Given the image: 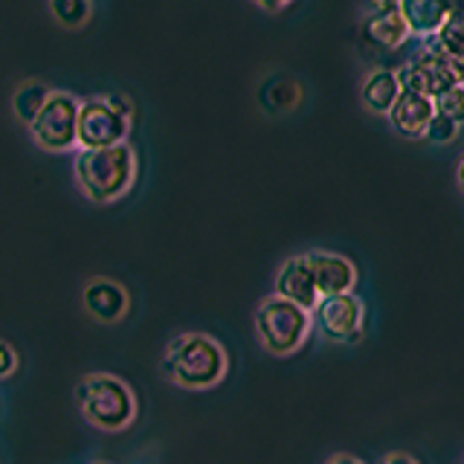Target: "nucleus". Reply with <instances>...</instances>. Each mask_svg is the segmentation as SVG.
<instances>
[{
  "instance_id": "obj_17",
  "label": "nucleus",
  "mask_w": 464,
  "mask_h": 464,
  "mask_svg": "<svg viewBox=\"0 0 464 464\" xmlns=\"http://www.w3.org/2000/svg\"><path fill=\"white\" fill-rule=\"evenodd\" d=\"M432 44H435V50L444 53L447 58H453V62H461L464 44H461V12L459 9L441 24V29L435 33Z\"/></svg>"
},
{
  "instance_id": "obj_12",
  "label": "nucleus",
  "mask_w": 464,
  "mask_h": 464,
  "mask_svg": "<svg viewBox=\"0 0 464 464\" xmlns=\"http://www.w3.org/2000/svg\"><path fill=\"white\" fill-rule=\"evenodd\" d=\"M459 9V0H398V14L410 35H435L441 24Z\"/></svg>"
},
{
  "instance_id": "obj_10",
  "label": "nucleus",
  "mask_w": 464,
  "mask_h": 464,
  "mask_svg": "<svg viewBox=\"0 0 464 464\" xmlns=\"http://www.w3.org/2000/svg\"><path fill=\"white\" fill-rule=\"evenodd\" d=\"M82 304L93 319H99V323L113 325V323H120V319H125L130 299H128V290L116 279H108V276H93V279L84 282Z\"/></svg>"
},
{
  "instance_id": "obj_5",
  "label": "nucleus",
  "mask_w": 464,
  "mask_h": 464,
  "mask_svg": "<svg viewBox=\"0 0 464 464\" xmlns=\"http://www.w3.org/2000/svg\"><path fill=\"white\" fill-rule=\"evenodd\" d=\"M461 62H453L444 53L435 50V44L430 41L427 50L415 55L410 64L398 67L395 79L403 93H418L424 99H439L441 93L453 91L456 84H461Z\"/></svg>"
},
{
  "instance_id": "obj_23",
  "label": "nucleus",
  "mask_w": 464,
  "mask_h": 464,
  "mask_svg": "<svg viewBox=\"0 0 464 464\" xmlns=\"http://www.w3.org/2000/svg\"><path fill=\"white\" fill-rule=\"evenodd\" d=\"M105 105L111 111H116L120 116H125V120H130V116H134V102H130L128 96H122V93H108L105 96Z\"/></svg>"
},
{
  "instance_id": "obj_4",
  "label": "nucleus",
  "mask_w": 464,
  "mask_h": 464,
  "mask_svg": "<svg viewBox=\"0 0 464 464\" xmlns=\"http://www.w3.org/2000/svg\"><path fill=\"white\" fill-rule=\"evenodd\" d=\"M311 311L287 302L282 296H265L256 308V337L267 354L290 357L311 337Z\"/></svg>"
},
{
  "instance_id": "obj_7",
  "label": "nucleus",
  "mask_w": 464,
  "mask_h": 464,
  "mask_svg": "<svg viewBox=\"0 0 464 464\" xmlns=\"http://www.w3.org/2000/svg\"><path fill=\"white\" fill-rule=\"evenodd\" d=\"M311 323H316L319 337L337 345H354L362 340L366 308L354 294L323 296L311 311Z\"/></svg>"
},
{
  "instance_id": "obj_26",
  "label": "nucleus",
  "mask_w": 464,
  "mask_h": 464,
  "mask_svg": "<svg viewBox=\"0 0 464 464\" xmlns=\"http://www.w3.org/2000/svg\"><path fill=\"white\" fill-rule=\"evenodd\" d=\"M256 4L261 6V9H267V12H276V9H282V6H287L290 0H256Z\"/></svg>"
},
{
  "instance_id": "obj_24",
  "label": "nucleus",
  "mask_w": 464,
  "mask_h": 464,
  "mask_svg": "<svg viewBox=\"0 0 464 464\" xmlns=\"http://www.w3.org/2000/svg\"><path fill=\"white\" fill-rule=\"evenodd\" d=\"M377 464H418L412 456H406V453H389V456H383Z\"/></svg>"
},
{
  "instance_id": "obj_18",
  "label": "nucleus",
  "mask_w": 464,
  "mask_h": 464,
  "mask_svg": "<svg viewBox=\"0 0 464 464\" xmlns=\"http://www.w3.org/2000/svg\"><path fill=\"white\" fill-rule=\"evenodd\" d=\"M91 0H50L53 18L64 26H82L91 18Z\"/></svg>"
},
{
  "instance_id": "obj_11",
  "label": "nucleus",
  "mask_w": 464,
  "mask_h": 464,
  "mask_svg": "<svg viewBox=\"0 0 464 464\" xmlns=\"http://www.w3.org/2000/svg\"><path fill=\"white\" fill-rule=\"evenodd\" d=\"M276 296L294 302L304 311H314V304L319 302V294L314 287L311 265H308V258H304V253L282 261L279 273H276Z\"/></svg>"
},
{
  "instance_id": "obj_9",
  "label": "nucleus",
  "mask_w": 464,
  "mask_h": 464,
  "mask_svg": "<svg viewBox=\"0 0 464 464\" xmlns=\"http://www.w3.org/2000/svg\"><path fill=\"white\" fill-rule=\"evenodd\" d=\"M304 258H308V265H311L314 287H316L319 299L354 294V285H357L354 261H348L340 253H328V250H308Z\"/></svg>"
},
{
  "instance_id": "obj_19",
  "label": "nucleus",
  "mask_w": 464,
  "mask_h": 464,
  "mask_svg": "<svg viewBox=\"0 0 464 464\" xmlns=\"http://www.w3.org/2000/svg\"><path fill=\"white\" fill-rule=\"evenodd\" d=\"M456 134H459V122L447 120V116H441V113H432L427 128H424V134H420V137H424L427 142L444 145V142H453Z\"/></svg>"
},
{
  "instance_id": "obj_20",
  "label": "nucleus",
  "mask_w": 464,
  "mask_h": 464,
  "mask_svg": "<svg viewBox=\"0 0 464 464\" xmlns=\"http://www.w3.org/2000/svg\"><path fill=\"white\" fill-rule=\"evenodd\" d=\"M432 108H435V113L447 116V120L461 122V116H464V87L456 84L453 91H447L439 99H432Z\"/></svg>"
},
{
  "instance_id": "obj_14",
  "label": "nucleus",
  "mask_w": 464,
  "mask_h": 464,
  "mask_svg": "<svg viewBox=\"0 0 464 464\" xmlns=\"http://www.w3.org/2000/svg\"><path fill=\"white\" fill-rule=\"evenodd\" d=\"M401 96V87L395 79V70H372L366 82L360 87V99L372 113L386 116L395 105V99Z\"/></svg>"
},
{
  "instance_id": "obj_8",
  "label": "nucleus",
  "mask_w": 464,
  "mask_h": 464,
  "mask_svg": "<svg viewBox=\"0 0 464 464\" xmlns=\"http://www.w3.org/2000/svg\"><path fill=\"white\" fill-rule=\"evenodd\" d=\"M130 120L120 116L105 105V99L79 102V122H76V145L79 149H108L120 145L128 137Z\"/></svg>"
},
{
  "instance_id": "obj_13",
  "label": "nucleus",
  "mask_w": 464,
  "mask_h": 464,
  "mask_svg": "<svg viewBox=\"0 0 464 464\" xmlns=\"http://www.w3.org/2000/svg\"><path fill=\"white\" fill-rule=\"evenodd\" d=\"M432 113H435V108H432L430 99L401 91V96L395 99V105H392V111L386 116H389L392 128H395L401 137L418 140L420 134H424V128H427Z\"/></svg>"
},
{
  "instance_id": "obj_1",
  "label": "nucleus",
  "mask_w": 464,
  "mask_h": 464,
  "mask_svg": "<svg viewBox=\"0 0 464 464\" xmlns=\"http://www.w3.org/2000/svg\"><path fill=\"white\" fill-rule=\"evenodd\" d=\"M229 360L224 345L209 334L200 331H186L178 334L163 354V372L166 377L180 389H212L227 377Z\"/></svg>"
},
{
  "instance_id": "obj_2",
  "label": "nucleus",
  "mask_w": 464,
  "mask_h": 464,
  "mask_svg": "<svg viewBox=\"0 0 464 464\" xmlns=\"http://www.w3.org/2000/svg\"><path fill=\"white\" fill-rule=\"evenodd\" d=\"M82 195L93 203L120 200L137 178V157L128 142L108 145V149H79L72 163Z\"/></svg>"
},
{
  "instance_id": "obj_22",
  "label": "nucleus",
  "mask_w": 464,
  "mask_h": 464,
  "mask_svg": "<svg viewBox=\"0 0 464 464\" xmlns=\"http://www.w3.org/2000/svg\"><path fill=\"white\" fill-rule=\"evenodd\" d=\"M362 12H366V21L381 18V14L398 12V0H362Z\"/></svg>"
},
{
  "instance_id": "obj_21",
  "label": "nucleus",
  "mask_w": 464,
  "mask_h": 464,
  "mask_svg": "<svg viewBox=\"0 0 464 464\" xmlns=\"http://www.w3.org/2000/svg\"><path fill=\"white\" fill-rule=\"evenodd\" d=\"M14 369H18V354H14V348L6 340H0V381L12 377Z\"/></svg>"
},
{
  "instance_id": "obj_3",
  "label": "nucleus",
  "mask_w": 464,
  "mask_h": 464,
  "mask_svg": "<svg viewBox=\"0 0 464 464\" xmlns=\"http://www.w3.org/2000/svg\"><path fill=\"white\" fill-rule=\"evenodd\" d=\"M76 403L87 424L105 432H122L137 418V398L122 377L108 372L84 374L76 383Z\"/></svg>"
},
{
  "instance_id": "obj_6",
  "label": "nucleus",
  "mask_w": 464,
  "mask_h": 464,
  "mask_svg": "<svg viewBox=\"0 0 464 464\" xmlns=\"http://www.w3.org/2000/svg\"><path fill=\"white\" fill-rule=\"evenodd\" d=\"M76 122H79V99L67 91H50L44 108L29 122V134L44 151H70L76 149Z\"/></svg>"
},
{
  "instance_id": "obj_15",
  "label": "nucleus",
  "mask_w": 464,
  "mask_h": 464,
  "mask_svg": "<svg viewBox=\"0 0 464 464\" xmlns=\"http://www.w3.org/2000/svg\"><path fill=\"white\" fill-rule=\"evenodd\" d=\"M366 35L377 44V47L395 50L406 38H410V29H406V24L398 12H389V14H381V18L366 21Z\"/></svg>"
},
{
  "instance_id": "obj_25",
  "label": "nucleus",
  "mask_w": 464,
  "mask_h": 464,
  "mask_svg": "<svg viewBox=\"0 0 464 464\" xmlns=\"http://www.w3.org/2000/svg\"><path fill=\"white\" fill-rule=\"evenodd\" d=\"M325 464H362L357 456H348V453H337V456H331Z\"/></svg>"
},
{
  "instance_id": "obj_16",
  "label": "nucleus",
  "mask_w": 464,
  "mask_h": 464,
  "mask_svg": "<svg viewBox=\"0 0 464 464\" xmlns=\"http://www.w3.org/2000/svg\"><path fill=\"white\" fill-rule=\"evenodd\" d=\"M47 96H50V87L47 84H41V82H26V84H21L18 91H14V96H12V111H14V116H18L24 125H29L38 116V111L44 108Z\"/></svg>"
}]
</instances>
